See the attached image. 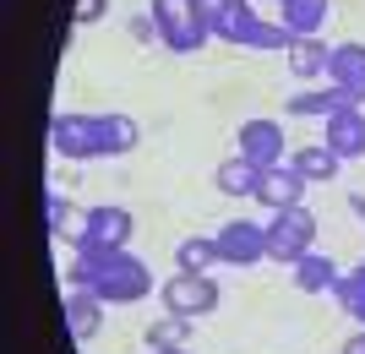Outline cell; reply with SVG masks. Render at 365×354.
I'll return each instance as SVG.
<instances>
[{"label":"cell","mask_w":365,"mask_h":354,"mask_svg":"<svg viewBox=\"0 0 365 354\" xmlns=\"http://www.w3.org/2000/svg\"><path fill=\"white\" fill-rule=\"evenodd\" d=\"M66 283H71V289H93L104 306H137L153 289V267L142 262V256H131V251H115V256L76 251V262L66 267Z\"/></svg>","instance_id":"6da1fadb"},{"label":"cell","mask_w":365,"mask_h":354,"mask_svg":"<svg viewBox=\"0 0 365 354\" xmlns=\"http://www.w3.org/2000/svg\"><path fill=\"white\" fill-rule=\"evenodd\" d=\"M153 28L175 55H197L213 38V16L202 11L197 0H153Z\"/></svg>","instance_id":"7a4b0ae2"},{"label":"cell","mask_w":365,"mask_h":354,"mask_svg":"<svg viewBox=\"0 0 365 354\" xmlns=\"http://www.w3.org/2000/svg\"><path fill=\"white\" fill-rule=\"evenodd\" d=\"M213 38H224V44H240V49H289V28L284 22H262L257 6L251 0H240L235 11L213 16Z\"/></svg>","instance_id":"3957f363"},{"label":"cell","mask_w":365,"mask_h":354,"mask_svg":"<svg viewBox=\"0 0 365 354\" xmlns=\"http://www.w3.org/2000/svg\"><path fill=\"white\" fill-rule=\"evenodd\" d=\"M131 229H137L131 207H115V202H104V207H88V213H82V234H76L71 246H76V251H88V256H115V251L131 246Z\"/></svg>","instance_id":"277c9868"},{"label":"cell","mask_w":365,"mask_h":354,"mask_svg":"<svg viewBox=\"0 0 365 354\" xmlns=\"http://www.w3.org/2000/svg\"><path fill=\"white\" fill-rule=\"evenodd\" d=\"M305 251H317V213L311 207H284L267 218V262L294 267Z\"/></svg>","instance_id":"5b68a950"},{"label":"cell","mask_w":365,"mask_h":354,"mask_svg":"<svg viewBox=\"0 0 365 354\" xmlns=\"http://www.w3.org/2000/svg\"><path fill=\"white\" fill-rule=\"evenodd\" d=\"M158 300H164L169 316L197 322V316H213L224 294H218V278H213V273H175L164 289H158Z\"/></svg>","instance_id":"8992f818"},{"label":"cell","mask_w":365,"mask_h":354,"mask_svg":"<svg viewBox=\"0 0 365 354\" xmlns=\"http://www.w3.org/2000/svg\"><path fill=\"white\" fill-rule=\"evenodd\" d=\"M49 147H55L66 164L104 158V147H98V115H55V120H49Z\"/></svg>","instance_id":"52a82bcc"},{"label":"cell","mask_w":365,"mask_h":354,"mask_svg":"<svg viewBox=\"0 0 365 354\" xmlns=\"http://www.w3.org/2000/svg\"><path fill=\"white\" fill-rule=\"evenodd\" d=\"M235 153H240L245 164H257V170L289 164V153H284V125L267 120V115H257V120H240V131H235Z\"/></svg>","instance_id":"ba28073f"},{"label":"cell","mask_w":365,"mask_h":354,"mask_svg":"<svg viewBox=\"0 0 365 354\" xmlns=\"http://www.w3.org/2000/svg\"><path fill=\"white\" fill-rule=\"evenodd\" d=\"M218 256H224V267L267 262V224H257V218H229L224 229H218Z\"/></svg>","instance_id":"9c48e42d"},{"label":"cell","mask_w":365,"mask_h":354,"mask_svg":"<svg viewBox=\"0 0 365 354\" xmlns=\"http://www.w3.org/2000/svg\"><path fill=\"white\" fill-rule=\"evenodd\" d=\"M305 175L294 170V164H273V170H262L257 180V202L267 207V213H284V207H305Z\"/></svg>","instance_id":"30bf717a"},{"label":"cell","mask_w":365,"mask_h":354,"mask_svg":"<svg viewBox=\"0 0 365 354\" xmlns=\"http://www.w3.org/2000/svg\"><path fill=\"white\" fill-rule=\"evenodd\" d=\"M322 142H327L338 158H360L365 153V109L349 104V109H338V115H327V120H322Z\"/></svg>","instance_id":"8fae6325"},{"label":"cell","mask_w":365,"mask_h":354,"mask_svg":"<svg viewBox=\"0 0 365 354\" xmlns=\"http://www.w3.org/2000/svg\"><path fill=\"white\" fill-rule=\"evenodd\" d=\"M349 104H360L349 88H338V82H327L322 93H294L289 98V115L294 120H327V115H338V109H349Z\"/></svg>","instance_id":"7c38bea8"},{"label":"cell","mask_w":365,"mask_h":354,"mask_svg":"<svg viewBox=\"0 0 365 354\" xmlns=\"http://www.w3.org/2000/svg\"><path fill=\"white\" fill-rule=\"evenodd\" d=\"M98 327H104V300L93 289H71L66 294V333H71L76 343H88Z\"/></svg>","instance_id":"4fadbf2b"},{"label":"cell","mask_w":365,"mask_h":354,"mask_svg":"<svg viewBox=\"0 0 365 354\" xmlns=\"http://www.w3.org/2000/svg\"><path fill=\"white\" fill-rule=\"evenodd\" d=\"M137 142H142V125L137 115H98V147H104V158H125V153H137Z\"/></svg>","instance_id":"5bb4252c"},{"label":"cell","mask_w":365,"mask_h":354,"mask_svg":"<svg viewBox=\"0 0 365 354\" xmlns=\"http://www.w3.org/2000/svg\"><path fill=\"white\" fill-rule=\"evenodd\" d=\"M327 82L349 88L365 104V44H333V61H327Z\"/></svg>","instance_id":"9a60e30c"},{"label":"cell","mask_w":365,"mask_h":354,"mask_svg":"<svg viewBox=\"0 0 365 354\" xmlns=\"http://www.w3.org/2000/svg\"><path fill=\"white\" fill-rule=\"evenodd\" d=\"M284 61H289V77H300V82H317V77H327L333 44H322V38H294V44L284 49Z\"/></svg>","instance_id":"2e32d148"},{"label":"cell","mask_w":365,"mask_h":354,"mask_svg":"<svg viewBox=\"0 0 365 354\" xmlns=\"http://www.w3.org/2000/svg\"><path fill=\"white\" fill-rule=\"evenodd\" d=\"M338 262L333 256H322V251H305L300 262H294V289L300 294H333V283H338Z\"/></svg>","instance_id":"e0dca14e"},{"label":"cell","mask_w":365,"mask_h":354,"mask_svg":"<svg viewBox=\"0 0 365 354\" xmlns=\"http://www.w3.org/2000/svg\"><path fill=\"white\" fill-rule=\"evenodd\" d=\"M278 22L289 28V38H317L327 22V0H278Z\"/></svg>","instance_id":"ac0fdd59"},{"label":"cell","mask_w":365,"mask_h":354,"mask_svg":"<svg viewBox=\"0 0 365 354\" xmlns=\"http://www.w3.org/2000/svg\"><path fill=\"white\" fill-rule=\"evenodd\" d=\"M175 267H180V273H213V267H224L218 234H185L180 246H175Z\"/></svg>","instance_id":"d6986e66"},{"label":"cell","mask_w":365,"mask_h":354,"mask_svg":"<svg viewBox=\"0 0 365 354\" xmlns=\"http://www.w3.org/2000/svg\"><path fill=\"white\" fill-rule=\"evenodd\" d=\"M257 180H262V170H257V164H245L240 153L224 158V164L213 170V185L224 191V197H240V202H245V197H257Z\"/></svg>","instance_id":"ffe728a7"},{"label":"cell","mask_w":365,"mask_h":354,"mask_svg":"<svg viewBox=\"0 0 365 354\" xmlns=\"http://www.w3.org/2000/svg\"><path fill=\"white\" fill-rule=\"evenodd\" d=\"M289 164L305 175V180H333L344 158H338L333 147H327V142H311V147H294V153H289Z\"/></svg>","instance_id":"44dd1931"},{"label":"cell","mask_w":365,"mask_h":354,"mask_svg":"<svg viewBox=\"0 0 365 354\" xmlns=\"http://www.w3.org/2000/svg\"><path fill=\"white\" fill-rule=\"evenodd\" d=\"M333 300L344 306V316H354V322L365 327V262H360V267H349V273L333 283Z\"/></svg>","instance_id":"7402d4cb"},{"label":"cell","mask_w":365,"mask_h":354,"mask_svg":"<svg viewBox=\"0 0 365 354\" xmlns=\"http://www.w3.org/2000/svg\"><path fill=\"white\" fill-rule=\"evenodd\" d=\"M44 218H49V234H55V240H76V234H82V213H76L61 191L44 197Z\"/></svg>","instance_id":"603a6c76"},{"label":"cell","mask_w":365,"mask_h":354,"mask_svg":"<svg viewBox=\"0 0 365 354\" xmlns=\"http://www.w3.org/2000/svg\"><path fill=\"white\" fill-rule=\"evenodd\" d=\"M185 316H164L158 327H148V349H185Z\"/></svg>","instance_id":"cb8c5ba5"},{"label":"cell","mask_w":365,"mask_h":354,"mask_svg":"<svg viewBox=\"0 0 365 354\" xmlns=\"http://www.w3.org/2000/svg\"><path fill=\"white\" fill-rule=\"evenodd\" d=\"M104 11H109V0H76V22H82V28L104 22Z\"/></svg>","instance_id":"d4e9b609"},{"label":"cell","mask_w":365,"mask_h":354,"mask_svg":"<svg viewBox=\"0 0 365 354\" xmlns=\"http://www.w3.org/2000/svg\"><path fill=\"white\" fill-rule=\"evenodd\" d=\"M197 6H202V11H207V16H224V11H235L240 0H197Z\"/></svg>","instance_id":"484cf974"},{"label":"cell","mask_w":365,"mask_h":354,"mask_svg":"<svg viewBox=\"0 0 365 354\" xmlns=\"http://www.w3.org/2000/svg\"><path fill=\"white\" fill-rule=\"evenodd\" d=\"M338 354H365V327L354 333V338H344V349H338Z\"/></svg>","instance_id":"4316f807"},{"label":"cell","mask_w":365,"mask_h":354,"mask_svg":"<svg viewBox=\"0 0 365 354\" xmlns=\"http://www.w3.org/2000/svg\"><path fill=\"white\" fill-rule=\"evenodd\" d=\"M349 213H354V218L365 224V191H354V197H349Z\"/></svg>","instance_id":"83f0119b"},{"label":"cell","mask_w":365,"mask_h":354,"mask_svg":"<svg viewBox=\"0 0 365 354\" xmlns=\"http://www.w3.org/2000/svg\"><path fill=\"white\" fill-rule=\"evenodd\" d=\"M153 354H191V349H153Z\"/></svg>","instance_id":"f1b7e54d"}]
</instances>
